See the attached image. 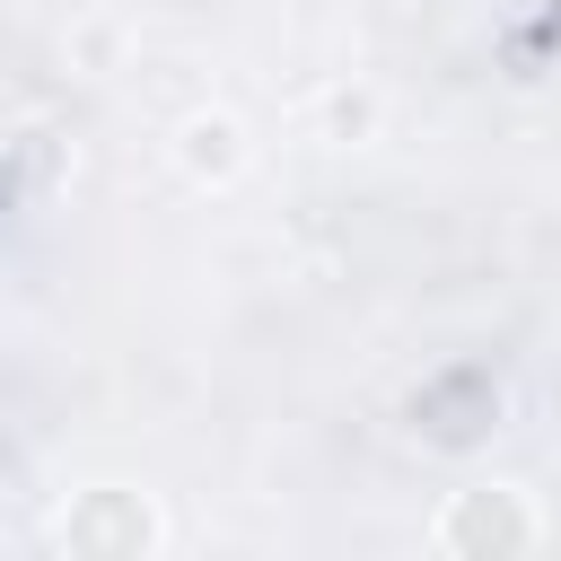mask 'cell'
<instances>
[{"label":"cell","mask_w":561,"mask_h":561,"mask_svg":"<svg viewBox=\"0 0 561 561\" xmlns=\"http://www.w3.org/2000/svg\"><path fill=\"white\" fill-rule=\"evenodd\" d=\"M430 543L456 561H508L543 543V517L517 482H473V491H447V508L430 517Z\"/></svg>","instance_id":"cell-1"},{"label":"cell","mask_w":561,"mask_h":561,"mask_svg":"<svg viewBox=\"0 0 561 561\" xmlns=\"http://www.w3.org/2000/svg\"><path fill=\"white\" fill-rule=\"evenodd\" d=\"M53 543L61 552H158L167 543V517L140 500V491H79L70 500V517L53 526Z\"/></svg>","instance_id":"cell-2"},{"label":"cell","mask_w":561,"mask_h":561,"mask_svg":"<svg viewBox=\"0 0 561 561\" xmlns=\"http://www.w3.org/2000/svg\"><path fill=\"white\" fill-rule=\"evenodd\" d=\"M167 149H175V175L202 184V193H219V184H237V175L254 167V131H245L228 105H193Z\"/></svg>","instance_id":"cell-3"},{"label":"cell","mask_w":561,"mask_h":561,"mask_svg":"<svg viewBox=\"0 0 561 561\" xmlns=\"http://www.w3.org/2000/svg\"><path fill=\"white\" fill-rule=\"evenodd\" d=\"M316 123H324V140H342V149H351V140H377V123H386V96L342 79V88H324V96H316Z\"/></svg>","instance_id":"cell-4"}]
</instances>
